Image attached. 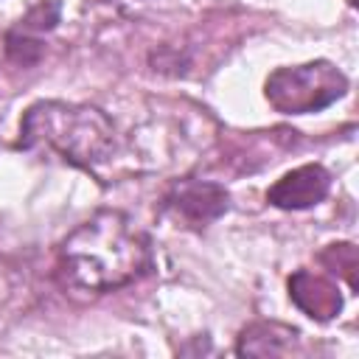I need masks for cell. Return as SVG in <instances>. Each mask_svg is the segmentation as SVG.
Segmentation results:
<instances>
[{
  "label": "cell",
  "mask_w": 359,
  "mask_h": 359,
  "mask_svg": "<svg viewBox=\"0 0 359 359\" xmlns=\"http://www.w3.org/2000/svg\"><path fill=\"white\" fill-rule=\"evenodd\" d=\"M151 266V244L121 210H98L59 247V278L81 292H112Z\"/></svg>",
  "instance_id": "cell-1"
},
{
  "label": "cell",
  "mask_w": 359,
  "mask_h": 359,
  "mask_svg": "<svg viewBox=\"0 0 359 359\" xmlns=\"http://www.w3.org/2000/svg\"><path fill=\"white\" fill-rule=\"evenodd\" d=\"M20 146H45L76 165H98L115 151V126L98 107L39 101L22 115Z\"/></svg>",
  "instance_id": "cell-2"
},
{
  "label": "cell",
  "mask_w": 359,
  "mask_h": 359,
  "mask_svg": "<svg viewBox=\"0 0 359 359\" xmlns=\"http://www.w3.org/2000/svg\"><path fill=\"white\" fill-rule=\"evenodd\" d=\"M348 93L345 73L328 62L314 59L292 67H278L269 73L264 84V95L272 104V109L283 115H309L331 107L337 98Z\"/></svg>",
  "instance_id": "cell-3"
},
{
  "label": "cell",
  "mask_w": 359,
  "mask_h": 359,
  "mask_svg": "<svg viewBox=\"0 0 359 359\" xmlns=\"http://www.w3.org/2000/svg\"><path fill=\"white\" fill-rule=\"evenodd\" d=\"M331 191V174L320 163H306L286 171L269 191L266 202L280 210H306L320 205Z\"/></svg>",
  "instance_id": "cell-4"
},
{
  "label": "cell",
  "mask_w": 359,
  "mask_h": 359,
  "mask_svg": "<svg viewBox=\"0 0 359 359\" xmlns=\"http://www.w3.org/2000/svg\"><path fill=\"white\" fill-rule=\"evenodd\" d=\"M289 297L306 317H311L317 323H328L342 311L339 286H337V280H331L323 272L297 269L289 278Z\"/></svg>",
  "instance_id": "cell-5"
},
{
  "label": "cell",
  "mask_w": 359,
  "mask_h": 359,
  "mask_svg": "<svg viewBox=\"0 0 359 359\" xmlns=\"http://www.w3.org/2000/svg\"><path fill=\"white\" fill-rule=\"evenodd\" d=\"M168 202L177 210V216H182L194 227H202V224L219 219L227 210L230 196L216 182H208V180H185V182H180L174 188V194H171Z\"/></svg>",
  "instance_id": "cell-6"
},
{
  "label": "cell",
  "mask_w": 359,
  "mask_h": 359,
  "mask_svg": "<svg viewBox=\"0 0 359 359\" xmlns=\"http://www.w3.org/2000/svg\"><path fill=\"white\" fill-rule=\"evenodd\" d=\"M300 351V334L275 320H258L247 325L236 342L238 356H292Z\"/></svg>",
  "instance_id": "cell-7"
},
{
  "label": "cell",
  "mask_w": 359,
  "mask_h": 359,
  "mask_svg": "<svg viewBox=\"0 0 359 359\" xmlns=\"http://www.w3.org/2000/svg\"><path fill=\"white\" fill-rule=\"evenodd\" d=\"M320 264H323V266H325L331 275H342L351 292H356V289H359V280H356L359 255H356V247H353L351 241L328 244V247L320 252Z\"/></svg>",
  "instance_id": "cell-8"
},
{
  "label": "cell",
  "mask_w": 359,
  "mask_h": 359,
  "mask_svg": "<svg viewBox=\"0 0 359 359\" xmlns=\"http://www.w3.org/2000/svg\"><path fill=\"white\" fill-rule=\"evenodd\" d=\"M56 22H59V3H56V0H42L39 6H34V8L20 20L17 31L36 36V34L50 31Z\"/></svg>",
  "instance_id": "cell-9"
},
{
  "label": "cell",
  "mask_w": 359,
  "mask_h": 359,
  "mask_svg": "<svg viewBox=\"0 0 359 359\" xmlns=\"http://www.w3.org/2000/svg\"><path fill=\"white\" fill-rule=\"evenodd\" d=\"M6 53H8L17 65H34V62L39 59V53H42V45H39L36 36L11 28L8 36H6Z\"/></svg>",
  "instance_id": "cell-10"
}]
</instances>
